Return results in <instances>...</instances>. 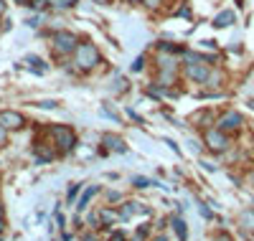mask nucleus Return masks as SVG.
<instances>
[{"label": "nucleus", "instance_id": "25", "mask_svg": "<svg viewBox=\"0 0 254 241\" xmlns=\"http://www.w3.org/2000/svg\"><path fill=\"white\" fill-rule=\"evenodd\" d=\"M102 115H104V117H110V120H115V122L120 120V117H117V115L112 112V109H107V107H102Z\"/></svg>", "mask_w": 254, "mask_h": 241}, {"label": "nucleus", "instance_id": "2", "mask_svg": "<svg viewBox=\"0 0 254 241\" xmlns=\"http://www.w3.org/2000/svg\"><path fill=\"white\" fill-rule=\"evenodd\" d=\"M79 43H81L79 36H74L71 31H56V33L51 36V49H54L56 59H66V56H71V54L76 51Z\"/></svg>", "mask_w": 254, "mask_h": 241}, {"label": "nucleus", "instance_id": "24", "mask_svg": "<svg viewBox=\"0 0 254 241\" xmlns=\"http://www.w3.org/2000/svg\"><path fill=\"white\" fill-rule=\"evenodd\" d=\"M142 66H145V59L140 56V59H135V63H132V71H142Z\"/></svg>", "mask_w": 254, "mask_h": 241}, {"label": "nucleus", "instance_id": "20", "mask_svg": "<svg viewBox=\"0 0 254 241\" xmlns=\"http://www.w3.org/2000/svg\"><path fill=\"white\" fill-rule=\"evenodd\" d=\"M107 241H127V236H125V231H112Z\"/></svg>", "mask_w": 254, "mask_h": 241}, {"label": "nucleus", "instance_id": "35", "mask_svg": "<svg viewBox=\"0 0 254 241\" xmlns=\"http://www.w3.org/2000/svg\"><path fill=\"white\" fill-rule=\"evenodd\" d=\"M94 3H110V0H94Z\"/></svg>", "mask_w": 254, "mask_h": 241}, {"label": "nucleus", "instance_id": "32", "mask_svg": "<svg viewBox=\"0 0 254 241\" xmlns=\"http://www.w3.org/2000/svg\"><path fill=\"white\" fill-rule=\"evenodd\" d=\"M5 13V3H3V0H0V15H3Z\"/></svg>", "mask_w": 254, "mask_h": 241}, {"label": "nucleus", "instance_id": "22", "mask_svg": "<svg viewBox=\"0 0 254 241\" xmlns=\"http://www.w3.org/2000/svg\"><path fill=\"white\" fill-rule=\"evenodd\" d=\"M176 15H181V18H190V8H188V5H181V8L176 10Z\"/></svg>", "mask_w": 254, "mask_h": 241}, {"label": "nucleus", "instance_id": "29", "mask_svg": "<svg viewBox=\"0 0 254 241\" xmlns=\"http://www.w3.org/2000/svg\"><path fill=\"white\" fill-rule=\"evenodd\" d=\"M26 26H31V28H36V26H38V18H31V20H26Z\"/></svg>", "mask_w": 254, "mask_h": 241}, {"label": "nucleus", "instance_id": "5", "mask_svg": "<svg viewBox=\"0 0 254 241\" xmlns=\"http://www.w3.org/2000/svg\"><path fill=\"white\" fill-rule=\"evenodd\" d=\"M186 76L188 79H193V81H206L208 79V74H211V69H208V63H201V61H193V63H186Z\"/></svg>", "mask_w": 254, "mask_h": 241}, {"label": "nucleus", "instance_id": "19", "mask_svg": "<svg viewBox=\"0 0 254 241\" xmlns=\"http://www.w3.org/2000/svg\"><path fill=\"white\" fill-rule=\"evenodd\" d=\"M79 188H81V185H79V183H74V185H71V188H69V193H66V201H69V203H71V201H74V198H76V193H79Z\"/></svg>", "mask_w": 254, "mask_h": 241}, {"label": "nucleus", "instance_id": "27", "mask_svg": "<svg viewBox=\"0 0 254 241\" xmlns=\"http://www.w3.org/2000/svg\"><path fill=\"white\" fill-rule=\"evenodd\" d=\"M56 221H59V226H61V229H64V224H66V218H64V216H61V213H59V211H56Z\"/></svg>", "mask_w": 254, "mask_h": 241}, {"label": "nucleus", "instance_id": "18", "mask_svg": "<svg viewBox=\"0 0 254 241\" xmlns=\"http://www.w3.org/2000/svg\"><path fill=\"white\" fill-rule=\"evenodd\" d=\"M147 234H150V229H147V226L142 224V226L137 229V234H135V239H132V241H142V239H147Z\"/></svg>", "mask_w": 254, "mask_h": 241}, {"label": "nucleus", "instance_id": "37", "mask_svg": "<svg viewBox=\"0 0 254 241\" xmlns=\"http://www.w3.org/2000/svg\"><path fill=\"white\" fill-rule=\"evenodd\" d=\"M0 28H3V23H0Z\"/></svg>", "mask_w": 254, "mask_h": 241}, {"label": "nucleus", "instance_id": "13", "mask_svg": "<svg viewBox=\"0 0 254 241\" xmlns=\"http://www.w3.org/2000/svg\"><path fill=\"white\" fill-rule=\"evenodd\" d=\"M76 3H79V0H49V8H54V10H69Z\"/></svg>", "mask_w": 254, "mask_h": 241}, {"label": "nucleus", "instance_id": "28", "mask_svg": "<svg viewBox=\"0 0 254 241\" xmlns=\"http://www.w3.org/2000/svg\"><path fill=\"white\" fill-rule=\"evenodd\" d=\"M3 231H5V216L0 213V234H3Z\"/></svg>", "mask_w": 254, "mask_h": 241}, {"label": "nucleus", "instance_id": "12", "mask_svg": "<svg viewBox=\"0 0 254 241\" xmlns=\"http://www.w3.org/2000/svg\"><path fill=\"white\" fill-rule=\"evenodd\" d=\"M97 193H99V188H97V185H89L87 190H84V193H81V198H79V206H76V208H79V211H84V208H87V206H89V201L94 198V195H97Z\"/></svg>", "mask_w": 254, "mask_h": 241}, {"label": "nucleus", "instance_id": "6", "mask_svg": "<svg viewBox=\"0 0 254 241\" xmlns=\"http://www.w3.org/2000/svg\"><path fill=\"white\" fill-rule=\"evenodd\" d=\"M216 127L221 129V132H237V129L242 127V115H237V112H226L224 117H219Z\"/></svg>", "mask_w": 254, "mask_h": 241}, {"label": "nucleus", "instance_id": "34", "mask_svg": "<svg viewBox=\"0 0 254 241\" xmlns=\"http://www.w3.org/2000/svg\"><path fill=\"white\" fill-rule=\"evenodd\" d=\"M155 241H168V239H165V236H158V239H155Z\"/></svg>", "mask_w": 254, "mask_h": 241}, {"label": "nucleus", "instance_id": "21", "mask_svg": "<svg viewBox=\"0 0 254 241\" xmlns=\"http://www.w3.org/2000/svg\"><path fill=\"white\" fill-rule=\"evenodd\" d=\"M3 145H8V129L0 124V147H3Z\"/></svg>", "mask_w": 254, "mask_h": 241}, {"label": "nucleus", "instance_id": "33", "mask_svg": "<svg viewBox=\"0 0 254 241\" xmlns=\"http://www.w3.org/2000/svg\"><path fill=\"white\" fill-rule=\"evenodd\" d=\"M125 3H130V5H137V3H140V0H125Z\"/></svg>", "mask_w": 254, "mask_h": 241}, {"label": "nucleus", "instance_id": "11", "mask_svg": "<svg viewBox=\"0 0 254 241\" xmlns=\"http://www.w3.org/2000/svg\"><path fill=\"white\" fill-rule=\"evenodd\" d=\"M99 218H102L104 226H115V224L120 221V213L112 211V208H102V211H99Z\"/></svg>", "mask_w": 254, "mask_h": 241}, {"label": "nucleus", "instance_id": "10", "mask_svg": "<svg viewBox=\"0 0 254 241\" xmlns=\"http://www.w3.org/2000/svg\"><path fill=\"white\" fill-rule=\"evenodd\" d=\"M26 63H28V69H31L33 74H46V71H49L46 61L38 59V56H26Z\"/></svg>", "mask_w": 254, "mask_h": 241}, {"label": "nucleus", "instance_id": "23", "mask_svg": "<svg viewBox=\"0 0 254 241\" xmlns=\"http://www.w3.org/2000/svg\"><path fill=\"white\" fill-rule=\"evenodd\" d=\"M38 107H44V109H56V102H54V99H44V102H38Z\"/></svg>", "mask_w": 254, "mask_h": 241}, {"label": "nucleus", "instance_id": "30", "mask_svg": "<svg viewBox=\"0 0 254 241\" xmlns=\"http://www.w3.org/2000/svg\"><path fill=\"white\" fill-rule=\"evenodd\" d=\"M84 241H97V236L94 234H84Z\"/></svg>", "mask_w": 254, "mask_h": 241}, {"label": "nucleus", "instance_id": "14", "mask_svg": "<svg viewBox=\"0 0 254 241\" xmlns=\"http://www.w3.org/2000/svg\"><path fill=\"white\" fill-rule=\"evenodd\" d=\"M171 224H173V229H176L178 239H181V241H186V239H188V229H186V221H183V218H178V216H176Z\"/></svg>", "mask_w": 254, "mask_h": 241}, {"label": "nucleus", "instance_id": "17", "mask_svg": "<svg viewBox=\"0 0 254 241\" xmlns=\"http://www.w3.org/2000/svg\"><path fill=\"white\" fill-rule=\"evenodd\" d=\"M140 3H142L145 8H150V10H158V8L165 3V0H140Z\"/></svg>", "mask_w": 254, "mask_h": 241}, {"label": "nucleus", "instance_id": "16", "mask_svg": "<svg viewBox=\"0 0 254 241\" xmlns=\"http://www.w3.org/2000/svg\"><path fill=\"white\" fill-rule=\"evenodd\" d=\"M132 185H135V188H147V185H153V181L142 178V175H135V178H132Z\"/></svg>", "mask_w": 254, "mask_h": 241}, {"label": "nucleus", "instance_id": "26", "mask_svg": "<svg viewBox=\"0 0 254 241\" xmlns=\"http://www.w3.org/2000/svg\"><path fill=\"white\" fill-rule=\"evenodd\" d=\"M120 198H122V195H120L117 190H110V193H107V201H112V203H115V201H120Z\"/></svg>", "mask_w": 254, "mask_h": 241}, {"label": "nucleus", "instance_id": "7", "mask_svg": "<svg viewBox=\"0 0 254 241\" xmlns=\"http://www.w3.org/2000/svg\"><path fill=\"white\" fill-rule=\"evenodd\" d=\"M0 124H3L5 129H20L26 124L23 115L20 112H13V109H5V112H0Z\"/></svg>", "mask_w": 254, "mask_h": 241}, {"label": "nucleus", "instance_id": "15", "mask_svg": "<svg viewBox=\"0 0 254 241\" xmlns=\"http://www.w3.org/2000/svg\"><path fill=\"white\" fill-rule=\"evenodd\" d=\"M28 5H31L33 10H38V13H41V10H49V0H31Z\"/></svg>", "mask_w": 254, "mask_h": 241}, {"label": "nucleus", "instance_id": "9", "mask_svg": "<svg viewBox=\"0 0 254 241\" xmlns=\"http://www.w3.org/2000/svg\"><path fill=\"white\" fill-rule=\"evenodd\" d=\"M237 20V15H234V10H221L216 18H214V26L216 28H226V26H231Z\"/></svg>", "mask_w": 254, "mask_h": 241}, {"label": "nucleus", "instance_id": "8", "mask_svg": "<svg viewBox=\"0 0 254 241\" xmlns=\"http://www.w3.org/2000/svg\"><path fill=\"white\" fill-rule=\"evenodd\" d=\"M102 145H104V152H127V145L120 135H104Z\"/></svg>", "mask_w": 254, "mask_h": 241}, {"label": "nucleus", "instance_id": "4", "mask_svg": "<svg viewBox=\"0 0 254 241\" xmlns=\"http://www.w3.org/2000/svg\"><path fill=\"white\" fill-rule=\"evenodd\" d=\"M203 142H206L208 150H214V152H224V150L229 147V137H226V132H221L219 127H216V129H206Z\"/></svg>", "mask_w": 254, "mask_h": 241}, {"label": "nucleus", "instance_id": "36", "mask_svg": "<svg viewBox=\"0 0 254 241\" xmlns=\"http://www.w3.org/2000/svg\"><path fill=\"white\" fill-rule=\"evenodd\" d=\"M249 107H252V109H254V99H252V102H249Z\"/></svg>", "mask_w": 254, "mask_h": 241}, {"label": "nucleus", "instance_id": "3", "mask_svg": "<svg viewBox=\"0 0 254 241\" xmlns=\"http://www.w3.org/2000/svg\"><path fill=\"white\" fill-rule=\"evenodd\" d=\"M49 135L54 137V145L59 152H71L76 147V135H74V129L66 127V124H54L49 129Z\"/></svg>", "mask_w": 254, "mask_h": 241}, {"label": "nucleus", "instance_id": "38", "mask_svg": "<svg viewBox=\"0 0 254 241\" xmlns=\"http://www.w3.org/2000/svg\"><path fill=\"white\" fill-rule=\"evenodd\" d=\"M252 181H254V175H252Z\"/></svg>", "mask_w": 254, "mask_h": 241}, {"label": "nucleus", "instance_id": "1", "mask_svg": "<svg viewBox=\"0 0 254 241\" xmlns=\"http://www.w3.org/2000/svg\"><path fill=\"white\" fill-rule=\"evenodd\" d=\"M71 56H74V69L81 71V74L94 71L102 63V54H99V49L94 46V43H79Z\"/></svg>", "mask_w": 254, "mask_h": 241}, {"label": "nucleus", "instance_id": "31", "mask_svg": "<svg viewBox=\"0 0 254 241\" xmlns=\"http://www.w3.org/2000/svg\"><path fill=\"white\" fill-rule=\"evenodd\" d=\"M15 3H18V5H28V3H31V0H15Z\"/></svg>", "mask_w": 254, "mask_h": 241}]
</instances>
